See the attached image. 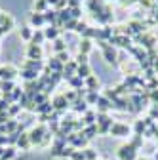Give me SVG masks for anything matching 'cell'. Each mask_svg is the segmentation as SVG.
<instances>
[{"instance_id":"46","label":"cell","mask_w":158,"mask_h":160,"mask_svg":"<svg viewBox=\"0 0 158 160\" xmlns=\"http://www.w3.org/2000/svg\"><path fill=\"white\" fill-rule=\"evenodd\" d=\"M137 160H147V158H137Z\"/></svg>"},{"instance_id":"48","label":"cell","mask_w":158,"mask_h":160,"mask_svg":"<svg viewBox=\"0 0 158 160\" xmlns=\"http://www.w3.org/2000/svg\"><path fill=\"white\" fill-rule=\"evenodd\" d=\"M156 160H158V154H156Z\"/></svg>"},{"instance_id":"28","label":"cell","mask_w":158,"mask_h":160,"mask_svg":"<svg viewBox=\"0 0 158 160\" xmlns=\"http://www.w3.org/2000/svg\"><path fill=\"white\" fill-rule=\"evenodd\" d=\"M82 133H84V137L86 139H91V137H95L97 133V124H93V126H84V130H82Z\"/></svg>"},{"instance_id":"35","label":"cell","mask_w":158,"mask_h":160,"mask_svg":"<svg viewBox=\"0 0 158 160\" xmlns=\"http://www.w3.org/2000/svg\"><path fill=\"white\" fill-rule=\"evenodd\" d=\"M55 57H57V61H61L63 65H67V63L71 61V55H69V52H61V53H55Z\"/></svg>"},{"instance_id":"44","label":"cell","mask_w":158,"mask_h":160,"mask_svg":"<svg viewBox=\"0 0 158 160\" xmlns=\"http://www.w3.org/2000/svg\"><path fill=\"white\" fill-rule=\"evenodd\" d=\"M78 2H80V4H82V2H86V0H78Z\"/></svg>"},{"instance_id":"4","label":"cell","mask_w":158,"mask_h":160,"mask_svg":"<svg viewBox=\"0 0 158 160\" xmlns=\"http://www.w3.org/2000/svg\"><path fill=\"white\" fill-rule=\"evenodd\" d=\"M118 160H137V149L131 143H126L118 149Z\"/></svg>"},{"instance_id":"32","label":"cell","mask_w":158,"mask_h":160,"mask_svg":"<svg viewBox=\"0 0 158 160\" xmlns=\"http://www.w3.org/2000/svg\"><path fill=\"white\" fill-rule=\"evenodd\" d=\"M21 111H23V109L19 107V103H12V105L8 107V111H6V112H8V116H10V118H15Z\"/></svg>"},{"instance_id":"24","label":"cell","mask_w":158,"mask_h":160,"mask_svg":"<svg viewBox=\"0 0 158 160\" xmlns=\"http://www.w3.org/2000/svg\"><path fill=\"white\" fill-rule=\"evenodd\" d=\"M71 109H72L74 112H78V114H84V112L88 111V103H86V99H78L76 103H72V105H71Z\"/></svg>"},{"instance_id":"29","label":"cell","mask_w":158,"mask_h":160,"mask_svg":"<svg viewBox=\"0 0 158 160\" xmlns=\"http://www.w3.org/2000/svg\"><path fill=\"white\" fill-rule=\"evenodd\" d=\"M46 10H50V6H48L46 0H34V12L36 13H44Z\"/></svg>"},{"instance_id":"45","label":"cell","mask_w":158,"mask_h":160,"mask_svg":"<svg viewBox=\"0 0 158 160\" xmlns=\"http://www.w3.org/2000/svg\"><path fill=\"white\" fill-rule=\"evenodd\" d=\"M0 34H4V31H2V29H0Z\"/></svg>"},{"instance_id":"11","label":"cell","mask_w":158,"mask_h":160,"mask_svg":"<svg viewBox=\"0 0 158 160\" xmlns=\"http://www.w3.org/2000/svg\"><path fill=\"white\" fill-rule=\"evenodd\" d=\"M76 69H78V63L74 61V59H71V61L63 67V80H67V82H69V80L76 74Z\"/></svg>"},{"instance_id":"22","label":"cell","mask_w":158,"mask_h":160,"mask_svg":"<svg viewBox=\"0 0 158 160\" xmlns=\"http://www.w3.org/2000/svg\"><path fill=\"white\" fill-rule=\"evenodd\" d=\"M90 50H91V40L90 38H80V42H78V53L88 55Z\"/></svg>"},{"instance_id":"18","label":"cell","mask_w":158,"mask_h":160,"mask_svg":"<svg viewBox=\"0 0 158 160\" xmlns=\"http://www.w3.org/2000/svg\"><path fill=\"white\" fill-rule=\"evenodd\" d=\"M84 88H86L88 92H97V90H99V80H97L93 74L88 76V78L84 80Z\"/></svg>"},{"instance_id":"36","label":"cell","mask_w":158,"mask_h":160,"mask_svg":"<svg viewBox=\"0 0 158 160\" xmlns=\"http://www.w3.org/2000/svg\"><path fill=\"white\" fill-rule=\"evenodd\" d=\"M71 17H72V19H76V21H80V17H82V6L72 8V10H71Z\"/></svg>"},{"instance_id":"9","label":"cell","mask_w":158,"mask_h":160,"mask_svg":"<svg viewBox=\"0 0 158 160\" xmlns=\"http://www.w3.org/2000/svg\"><path fill=\"white\" fill-rule=\"evenodd\" d=\"M13 25H15L13 17H12L10 13L0 12V29H2L4 32H8V31H12V29H13Z\"/></svg>"},{"instance_id":"37","label":"cell","mask_w":158,"mask_h":160,"mask_svg":"<svg viewBox=\"0 0 158 160\" xmlns=\"http://www.w3.org/2000/svg\"><path fill=\"white\" fill-rule=\"evenodd\" d=\"M71 160H86V156H84V151H78V149H74V151H72V154H71Z\"/></svg>"},{"instance_id":"15","label":"cell","mask_w":158,"mask_h":160,"mask_svg":"<svg viewBox=\"0 0 158 160\" xmlns=\"http://www.w3.org/2000/svg\"><path fill=\"white\" fill-rule=\"evenodd\" d=\"M46 67H48L52 72H63V67H65V65H63L61 61H57V57L53 55V57H50L48 61H46Z\"/></svg>"},{"instance_id":"39","label":"cell","mask_w":158,"mask_h":160,"mask_svg":"<svg viewBox=\"0 0 158 160\" xmlns=\"http://www.w3.org/2000/svg\"><path fill=\"white\" fill-rule=\"evenodd\" d=\"M74 61H76L78 65H84V63H88V55H84V53H78Z\"/></svg>"},{"instance_id":"3","label":"cell","mask_w":158,"mask_h":160,"mask_svg":"<svg viewBox=\"0 0 158 160\" xmlns=\"http://www.w3.org/2000/svg\"><path fill=\"white\" fill-rule=\"evenodd\" d=\"M97 132H99L101 135L109 133L111 126H112V118L109 116V112H97Z\"/></svg>"},{"instance_id":"21","label":"cell","mask_w":158,"mask_h":160,"mask_svg":"<svg viewBox=\"0 0 158 160\" xmlns=\"http://www.w3.org/2000/svg\"><path fill=\"white\" fill-rule=\"evenodd\" d=\"M44 21H46V25H57V12L53 8L44 12Z\"/></svg>"},{"instance_id":"41","label":"cell","mask_w":158,"mask_h":160,"mask_svg":"<svg viewBox=\"0 0 158 160\" xmlns=\"http://www.w3.org/2000/svg\"><path fill=\"white\" fill-rule=\"evenodd\" d=\"M86 29H88V25H86L84 21H78V25H76V32H78V34H82Z\"/></svg>"},{"instance_id":"23","label":"cell","mask_w":158,"mask_h":160,"mask_svg":"<svg viewBox=\"0 0 158 160\" xmlns=\"http://www.w3.org/2000/svg\"><path fill=\"white\" fill-rule=\"evenodd\" d=\"M52 50L55 52V53H61V52H67V44H65V40L59 36V38H55L53 42H52Z\"/></svg>"},{"instance_id":"12","label":"cell","mask_w":158,"mask_h":160,"mask_svg":"<svg viewBox=\"0 0 158 160\" xmlns=\"http://www.w3.org/2000/svg\"><path fill=\"white\" fill-rule=\"evenodd\" d=\"M42 25H46V21H44V13H36V12H32V13L29 15V27L40 29Z\"/></svg>"},{"instance_id":"1","label":"cell","mask_w":158,"mask_h":160,"mask_svg":"<svg viewBox=\"0 0 158 160\" xmlns=\"http://www.w3.org/2000/svg\"><path fill=\"white\" fill-rule=\"evenodd\" d=\"M97 46L101 48L103 59H105L109 65H116V63H118V53H116L114 46H111L109 42H105V40H97Z\"/></svg>"},{"instance_id":"38","label":"cell","mask_w":158,"mask_h":160,"mask_svg":"<svg viewBox=\"0 0 158 160\" xmlns=\"http://www.w3.org/2000/svg\"><path fill=\"white\" fill-rule=\"evenodd\" d=\"M76 25H78L76 19H71V21H67V23H65L63 31H76Z\"/></svg>"},{"instance_id":"20","label":"cell","mask_w":158,"mask_h":160,"mask_svg":"<svg viewBox=\"0 0 158 160\" xmlns=\"http://www.w3.org/2000/svg\"><path fill=\"white\" fill-rule=\"evenodd\" d=\"M44 40H46V34H44V31H42V29H36V31L32 32V40H31L29 44L42 46V44H44Z\"/></svg>"},{"instance_id":"43","label":"cell","mask_w":158,"mask_h":160,"mask_svg":"<svg viewBox=\"0 0 158 160\" xmlns=\"http://www.w3.org/2000/svg\"><path fill=\"white\" fill-rule=\"evenodd\" d=\"M46 2H48V6H50V8H55V4H57V0H46Z\"/></svg>"},{"instance_id":"49","label":"cell","mask_w":158,"mask_h":160,"mask_svg":"<svg viewBox=\"0 0 158 160\" xmlns=\"http://www.w3.org/2000/svg\"><path fill=\"white\" fill-rule=\"evenodd\" d=\"M112 2H114V0H112Z\"/></svg>"},{"instance_id":"30","label":"cell","mask_w":158,"mask_h":160,"mask_svg":"<svg viewBox=\"0 0 158 160\" xmlns=\"http://www.w3.org/2000/svg\"><path fill=\"white\" fill-rule=\"evenodd\" d=\"M69 84H71L72 90H80V88H84V80H82L80 76H76V74H74V76L69 80Z\"/></svg>"},{"instance_id":"2","label":"cell","mask_w":158,"mask_h":160,"mask_svg":"<svg viewBox=\"0 0 158 160\" xmlns=\"http://www.w3.org/2000/svg\"><path fill=\"white\" fill-rule=\"evenodd\" d=\"M48 133V128L44 126V124H36L31 132H29V139H31V145L34 147H40L42 145V141H44V135Z\"/></svg>"},{"instance_id":"16","label":"cell","mask_w":158,"mask_h":160,"mask_svg":"<svg viewBox=\"0 0 158 160\" xmlns=\"http://www.w3.org/2000/svg\"><path fill=\"white\" fill-rule=\"evenodd\" d=\"M80 120H82V124H84V126H93V124L97 122V112L88 109V111L82 114V118H80Z\"/></svg>"},{"instance_id":"25","label":"cell","mask_w":158,"mask_h":160,"mask_svg":"<svg viewBox=\"0 0 158 160\" xmlns=\"http://www.w3.org/2000/svg\"><path fill=\"white\" fill-rule=\"evenodd\" d=\"M34 112H38V114H46V116H50V114L53 112V105H52V101H46V103H42V105H38Z\"/></svg>"},{"instance_id":"40","label":"cell","mask_w":158,"mask_h":160,"mask_svg":"<svg viewBox=\"0 0 158 160\" xmlns=\"http://www.w3.org/2000/svg\"><path fill=\"white\" fill-rule=\"evenodd\" d=\"M67 8V0H57V4H55V12H61V10H65Z\"/></svg>"},{"instance_id":"7","label":"cell","mask_w":158,"mask_h":160,"mask_svg":"<svg viewBox=\"0 0 158 160\" xmlns=\"http://www.w3.org/2000/svg\"><path fill=\"white\" fill-rule=\"evenodd\" d=\"M27 59H32V61H40V59H44L42 46L29 44V46H27Z\"/></svg>"},{"instance_id":"47","label":"cell","mask_w":158,"mask_h":160,"mask_svg":"<svg viewBox=\"0 0 158 160\" xmlns=\"http://www.w3.org/2000/svg\"><path fill=\"white\" fill-rule=\"evenodd\" d=\"M0 99H2V92H0Z\"/></svg>"},{"instance_id":"19","label":"cell","mask_w":158,"mask_h":160,"mask_svg":"<svg viewBox=\"0 0 158 160\" xmlns=\"http://www.w3.org/2000/svg\"><path fill=\"white\" fill-rule=\"evenodd\" d=\"M19 76H21L25 82H31V80H38L40 72H36V71H29V69H21V71H19Z\"/></svg>"},{"instance_id":"14","label":"cell","mask_w":158,"mask_h":160,"mask_svg":"<svg viewBox=\"0 0 158 160\" xmlns=\"http://www.w3.org/2000/svg\"><path fill=\"white\" fill-rule=\"evenodd\" d=\"M111 109H112L111 99H107L105 95H99V99H97V112H109Z\"/></svg>"},{"instance_id":"6","label":"cell","mask_w":158,"mask_h":160,"mask_svg":"<svg viewBox=\"0 0 158 160\" xmlns=\"http://www.w3.org/2000/svg\"><path fill=\"white\" fill-rule=\"evenodd\" d=\"M52 105H53V111L59 112V114H63L67 109H71V103L67 101V97H65L63 93L55 95V97H53V101H52Z\"/></svg>"},{"instance_id":"26","label":"cell","mask_w":158,"mask_h":160,"mask_svg":"<svg viewBox=\"0 0 158 160\" xmlns=\"http://www.w3.org/2000/svg\"><path fill=\"white\" fill-rule=\"evenodd\" d=\"M76 76H80L82 80H86L88 76H91V69H90V65H88V63L78 65V69H76Z\"/></svg>"},{"instance_id":"31","label":"cell","mask_w":158,"mask_h":160,"mask_svg":"<svg viewBox=\"0 0 158 160\" xmlns=\"http://www.w3.org/2000/svg\"><path fill=\"white\" fill-rule=\"evenodd\" d=\"M15 147H6L4 149V152H2V156H0V160H13L15 158Z\"/></svg>"},{"instance_id":"10","label":"cell","mask_w":158,"mask_h":160,"mask_svg":"<svg viewBox=\"0 0 158 160\" xmlns=\"http://www.w3.org/2000/svg\"><path fill=\"white\" fill-rule=\"evenodd\" d=\"M23 69H29V71H36V72H40L42 74V71L46 69V61H32V59H27V61L23 63Z\"/></svg>"},{"instance_id":"13","label":"cell","mask_w":158,"mask_h":160,"mask_svg":"<svg viewBox=\"0 0 158 160\" xmlns=\"http://www.w3.org/2000/svg\"><path fill=\"white\" fill-rule=\"evenodd\" d=\"M15 147H17V149H21V151H29V149L32 147V145H31V139H29V133H25V132L19 133V139H17Z\"/></svg>"},{"instance_id":"17","label":"cell","mask_w":158,"mask_h":160,"mask_svg":"<svg viewBox=\"0 0 158 160\" xmlns=\"http://www.w3.org/2000/svg\"><path fill=\"white\" fill-rule=\"evenodd\" d=\"M44 34H46V40H52V42H53L55 38L61 36V29H57L55 25H48V27L44 29Z\"/></svg>"},{"instance_id":"34","label":"cell","mask_w":158,"mask_h":160,"mask_svg":"<svg viewBox=\"0 0 158 160\" xmlns=\"http://www.w3.org/2000/svg\"><path fill=\"white\" fill-rule=\"evenodd\" d=\"M63 95H65V97H67V101H69V103H71V105H72V103H76V101H78V95H76V90H67V92H65V93H63Z\"/></svg>"},{"instance_id":"42","label":"cell","mask_w":158,"mask_h":160,"mask_svg":"<svg viewBox=\"0 0 158 160\" xmlns=\"http://www.w3.org/2000/svg\"><path fill=\"white\" fill-rule=\"evenodd\" d=\"M8 107H10V103L2 97V99H0V111H8Z\"/></svg>"},{"instance_id":"5","label":"cell","mask_w":158,"mask_h":160,"mask_svg":"<svg viewBox=\"0 0 158 160\" xmlns=\"http://www.w3.org/2000/svg\"><path fill=\"white\" fill-rule=\"evenodd\" d=\"M109 133L114 135V137H128V135L131 133V128H130L128 124H122V122H112Z\"/></svg>"},{"instance_id":"27","label":"cell","mask_w":158,"mask_h":160,"mask_svg":"<svg viewBox=\"0 0 158 160\" xmlns=\"http://www.w3.org/2000/svg\"><path fill=\"white\" fill-rule=\"evenodd\" d=\"M32 27H29V25H25V27H21V31H19V36H21L25 42H31L32 40Z\"/></svg>"},{"instance_id":"8","label":"cell","mask_w":158,"mask_h":160,"mask_svg":"<svg viewBox=\"0 0 158 160\" xmlns=\"http://www.w3.org/2000/svg\"><path fill=\"white\" fill-rule=\"evenodd\" d=\"M17 74H19V71L15 67H12V65L0 67V80H2V82H6V80H13Z\"/></svg>"},{"instance_id":"33","label":"cell","mask_w":158,"mask_h":160,"mask_svg":"<svg viewBox=\"0 0 158 160\" xmlns=\"http://www.w3.org/2000/svg\"><path fill=\"white\" fill-rule=\"evenodd\" d=\"M97 99H99V93L97 92H88L86 93V103L88 105H97Z\"/></svg>"}]
</instances>
